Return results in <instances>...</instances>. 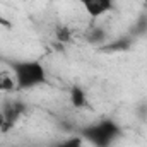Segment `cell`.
Wrapping results in <instances>:
<instances>
[{"mask_svg":"<svg viewBox=\"0 0 147 147\" xmlns=\"http://www.w3.org/2000/svg\"><path fill=\"white\" fill-rule=\"evenodd\" d=\"M75 2L82 5V9L91 19H99L115 9L113 0H75Z\"/></svg>","mask_w":147,"mask_h":147,"instance_id":"277c9868","label":"cell"},{"mask_svg":"<svg viewBox=\"0 0 147 147\" xmlns=\"http://www.w3.org/2000/svg\"><path fill=\"white\" fill-rule=\"evenodd\" d=\"M84 39H86L89 45L99 48V46H103V45L108 41V33H106L105 28H101V26H94V28H91V29L86 31Z\"/></svg>","mask_w":147,"mask_h":147,"instance_id":"8992f818","label":"cell"},{"mask_svg":"<svg viewBox=\"0 0 147 147\" xmlns=\"http://www.w3.org/2000/svg\"><path fill=\"white\" fill-rule=\"evenodd\" d=\"M2 79H3V72H0V91H2Z\"/></svg>","mask_w":147,"mask_h":147,"instance_id":"4fadbf2b","label":"cell"},{"mask_svg":"<svg viewBox=\"0 0 147 147\" xmlns=\"http://www.w3.org/2000/svg\"><path fill=\"white\" fill-rule=\"evenodd\" d=\"M134 38L130 36L128 33L127 34H121V36L115 38L111 41H106L103 46H99L98 50L101 53H125L128 50H132V45H134Z\"/></svg>","mask_w":147,"mask_h":147,"instance_id":"5b68a950","label":"cell"},{"mask_svg":"<svg viewBox=\"0 0 147 147\" xmlns=\"http://www.w3.org/2000/svg\"><path fill=\"white\" fill-rule=\"evenodd\" d=\"M26 111H28V105L24 101H19V99L7 101L0 108V132L2 134L10 132Z\"/></svg>","mask_w":147,"mask_h":147,"instance_id":"3957f363","label":"cell"},{"mask_svg":"<svg viewBox=\"0 0 147 147\" xmlns=\"http://www.w3.org/2000/svg\"><path fill=\"white\" fill-rule=\"evenodd\" d=\"M70 103L74 108H84L87 105V94L80 86H72L70 87Z\"/></svg>","mask_w":147,"mask_h":147,"instance_id":"ba28073f","label":"cell"},{"mask_svg":"<svg viewBox=\"0 0 147 147\" xmlns=\"http://www.w3.org/2000/svg\"><path fill=\"white\" fill-rule=\"evenodd\" d=\"M84 140H87L92 147H111L121 135L123 128L111 118H103L84 127L79 134Z\"/></svg>","mask_w":147,"mask_h":147,"instance_id":"7a4b0ae2","label":"cell"},{"mask_svg":"<svg viewBox=\"0 0 147 147\" xmlns=\"http://www.w3.org/2000/svg\"><path fill=\"white\" fill-rule=\"evenodd\" d=\"M55 38H57V41H58L60 45L69 43V41L72 39V31H70V28H69V26H63V24L57 26V29H55Z\"/></svg>","mask_w":147,"mask_h":147,"instance_id":"9c48e42d","label":"cell"},{"mask_svg":"<svg viewBox=\"0 0 147 147\" xmlns=\"http://www.w3.org/2000/svg\"><path fill=\"white\" fill-rule=\"evenodd\" d=\"M128 34L134 38V39L147 36V14H140V16L135 19V22H134V24L130 26V29H128Z\"/></svg>","mask_w":147,"mask_h":147,"instance_id":"52a82bcc","label":"cell"},{"mask_svg":"<svg viewBox=\"0 0 147 147\" xmlns=\"http://www.w3.org/2000/svg\"><path fill=\"white\" fill-rule=\"evenodd\" d=\"M84 146V139L80 135H74L69 139H63V140H58L55 144H51V147H82Z\"/></svg>","mask_w":147,"mask_h":147,"instance_id":"30bf717a","label":"cell"},{"mask_svg":"<svg viewBox=\"0 0 147 147\" xmlns=\"http://www.w3.org/2000/svg\"><path fill=\"white\" fill-rule=\"evenodd\" d=\"M17 91H31L48 82V72L39 60H9L7 62Z\"/></svg>","mask_w":147,"mask_h":147,"instance_id":"6da1fadb","label":"cell"},{"mask_svg":"<svg viewBox=\"0 0 147 147\" xmlns=\"http://www.w3.org/2000/svg\"><path fill=\"white\" fill-rule=\"evenodd\" d=\"M137 115L140 118H147V103H140L137 108Z\"/></svg>","mask_w":147,"mask_h":147,"instance_id":"7c38bea8","label":"cell"},{"mask_svg":"<svg viewBox=\"0 0 147 147\" xmlns=\"http://www.w3.org/2000/svg\"><path fill=\"white\" fill-rule=\"evenodd\" d=\"M16 89V80H14V77H10V75H7V74L3 72V79H2V91H14Z\"/></svg>","mask_w":147,"mask_h":147,"instance_id":"8fae6325","label":"cell"}]
</instances>
